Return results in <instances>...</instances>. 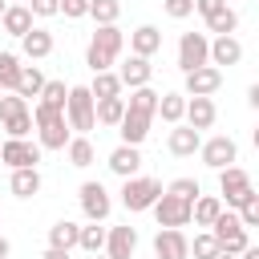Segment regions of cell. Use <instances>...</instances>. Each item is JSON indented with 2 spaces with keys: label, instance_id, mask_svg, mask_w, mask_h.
I'll return each mask as SVG.
<instances>
[{
  "label": "cell",
  "instance_id": "obj_1",
  "mask_svg": "<svg viewBox=\"0 0 259 259\" xmlns=\"http://www.w3.org/2000/svg\"><path fill=\"white\" fill-rule=\"evenodd\" d=\"M121 45H125V32L117 24H97V32H93V40L85 49V65L93 73H109L113 61H117V53H121Z\"/></svg>",
  "mask_w": 259,
  "mask_h": 259
},
{
  "label": "cell",
  "instance_id": "obj_2",
  "mask_svg": "<svg viewBox=\"0 0 259 259\" xmlns=\"http://www.w3.org/2000/svg\"><path fill=\"white\" fill-rule=\"evenodd\" d=\"M32 125H36L40 150H65V146H69V138H73V130H69L65 113H61V109H53V105H45V101H36V105H32Z\"/></svg>",
  "mask_w": 259,
  "mask_h": 259
},
{
  "label": "cell",
  "instance_id": "obj_3",
  "mask_svg": "<svg viewBox=\"0 0 259 259\" xmlns=\"http://www.w3.org/2000/svg\"><path fill=\"white\" fill-rule=\"evenodd\" d=\"M65 121L73 134H89L97 125V101L89 93V85H69V101H65Z\"/></svg>",
  "mask_w": 259,
  "mask_h": 259
},
{
  "label": "cell",
  "instance_id": "obj_4",
  "mask_svg": "<svg viewBox=\"0 0 259 259\" xmlns=\"http://www.w3.org/2000/svg\"><path fill=\"white\" fill-rule=\"evenodd\" d=\"M162 194H166V190H162L158 178H142V174H138V178H125V182H121V206L134 210V214H138V210H154V202H158Z\"/></svg>",
  "mask_w": 259,
  "mask_h": 259
},
{
  "label": "cell",
  "instance_id": "obj_5",
  "mask_svg": "<svg viewBox=\"0 0 259 259\" xmlns=\"http://www.w3.org/2000/svg\"><path fill=\"white\" fill-rule=\"evenodd\" d=\"M251 194H255V186H251V174H247L243 166L219 170V198H223V206H235V210H239Z\"/></svg>",
  "mask_w": 259,
  "mask_h": 259
},
{
  "label": "cell",
  "instance_id": "obj_6",
  "mask_svg": "<svg viewBox=\"0 0 259 259\" xmlns=\"http://www.w3.org/2000/svg\"><path fill=\"white\" fill-rule=\"evenodd\" d=\"M210 235L219 239V247H223L227 255H243V251L251 247V239H247V227L239 223V214H235V210H223V214L214 219Z\"/></svg>",
  "mask_w": 259,
  "mask_h": 259
},
{
  "label": "cell",
  "instance_id": "obj_7",
  "mask_svg": "<svg viewBox=\"0 0 259 259\" xmlns=\"http://www.w3.org/2000/svg\"><path fill=\"white\" fill-rule=\"evenodd\" d=\"M202 65H210V36L206 32H182L178 36V69L194 73Z\"/></svg>",
  "mask_w": 259,
  "mask_h": 259
},
{
  "label": "cell",
  "instance_id": "obj_8",
  "mask_svg": "<svg viewBox=\"0 0 259 259\" xmlns=\"http://www.w3.org/2000/svg\"><path fill=\"white\" fill-rule=\"evenodd\" d=\"M0 162L8 170H36L40 162V142H28V138H8L0 146Z\"/></svg>",
  "mask_w": 259,
  "mask_h": 259
},
{
  "label": "cell",
  "instance_id": "obj_9",
  "mask_svg": "<svg viewBox=\"0 0 259 259\" xmlns=\"http://www.w3.org/2000/svg\"><path fill=\"white\" fill-rule=\"evenodd\" d=\"M198 154H202V162H206L210 170H227V166H235V162H239V146H235V138H227V134L206 138Z\"/></svg>",
  "mask_w": 259,
  "mask_h": 259
},
{
  "label": "cell",
  "instance_id": "obj_10",
  "mask_svg": "<svg viewBox=\"0 0 259 259\" xmlns=\"http://www.w3.org/2000/svg\"><path fill=\"white\" fill-rule=\"evenodd\" d=\"M81 210H85V219H89V223H105V219H109V210H113L109 190H105L101 182H81Z\"/></svg>",
  "mask_w": 259,
  "mask_h": 259
},
{
  "label": "cell",
  "instance_id": "obj_11",
  "mask_svg": "<svg viewBox=\"0 0 259 259\" xmlns=\"http://www.w3.org/2000/svg\"><path fill=\"white\" fill-rule=\"evenodd\" d=\"M154 219H158V227L182 231V227L190 223V202H182V198H174V194H162V198L154 202Z\"/></svg>",
  "mask_w": 259,
  "mask_h": 259
},
{
  "label": "cell",
  "instance_id": "obj_12",
  "mask_svg": "<svg viewBox=\"0 0 259 259\" xmlns=\"http://www.w3.org/2000/svg\"><path fill=\"white\" fill-rule=\"evenodd\" d=\"M154 255L158 259H190V239L174 227H162L154 235Z\"/></svg>",
  "mask_w": 259,
  "mask_h": 259
},
{
  "label": "cell",
  "instance_id": "obj_13",
  "mask_svg": "<svg viewBox=\"0 0 259 259\" xmlns=\"http://www.w3.org/2000/svg\"><path fill=\"white\" fill-rule=\"evenodd\" d=\"M219 85H223V69H214V65L186 73V97H214Z\"/></svg>",
  "mask_w": 259,
  "mask_h": 259
},
{
  "label": "cell",
  "instance_id": "obj_14",
  "mask_svg": "<svg viewBox=\"0 0 259 259\" xmlns=\"http://www.w3.org/2000/svg\"><path fill=\"white\" fill-rule=\"evenodd\" d=\"M134 251H138V231L125 223V227H109V235H105V255L109 259H134Z\"/></svg>",
  "mask_w": 259,
  "mask_h": 259
},
{
  "label": "cell",
  "instance_id": "obj_15",
  "mask_svg": "<svg viewBox=\"0 0 259 259\" xmlns=\"http://www.w3.org/2000/svg\"><path fill=\"white\" fill-rule=\"evenodd\" d=\"M117 77H121V89H142V85H150L154 65H150L146 57H134V53H130V61H121Z\"/></svg>",
  "mask_w": 259,
  "mask_h": 259
},
{
  "label": "cell",
  "instance_id": "obj_16",
  "mask_svg": "<svg viewBox=\"0 0 259 259\" xmlns=\"http://www.w3.org/2000/svg\"><path fill=\"white\" fill-rule=\"evenodd\" d=\"M166 150H170L174 158H190V154H198V150H202V134H198V130H190V125H174V130H170V138H166Z\"/></svg>",
  "mask_w": 259,
  "mask_h": 259
},
{
  "label": "cell",
  "instance_id": "obj_17",
  "mask_svg": "<svg viewBox=\"0 0 259 259\" xmlns=\"http://www.w3.org/2000/svg\"><path fill=\"white\" fill-rule=\"evenodd\" d=\"M214 117H219V109H214V101L210 97H186V125L190 130H210L214 125Z\"/></svg>",
  "mask_w": 259,
  "mask_h": 259
},
{
  "label": "cell",
  "instance_id": "obj_18",
  "mask_svg": "<svg viewBox=\"0 0 259 259\" xmlns=\"http://www.w3.org/2000/svg\"><path fill=\"white\" fill-rule=\"evenodd\" d=\"M121 182L125 178H138V170H142V154H138V146H117L113 154H109V162H105Z\"/></svg>",
  "mask_w": 259,
  "mask_h": 259
},
{
  "label": "cell",
  "instance_id": "obj_19",
  "mask_svg": "<svg viewBox=\"0 0 259 259\" xmlns=\"http://www.w3.org/2000/svg\"><path fill=\"white\" fill-rule=\"evenodd\" d=\"M0 24H4V32H8V36H16V40H20V36H28V32L36 28V24H32V8H28V4H8V12L0 16Z\"/></svg>",
  "mask_w": 259,
  "mask_h": 259
},
{
  "label": "cell",
  "instance_id": "obj_20",
  "mask_svg": "<svg viewBox=\"0 0 259 259\" xmlns=\"http://www.w3.org/2000/svg\"><path fill=\"white\" fill-rule=\"evenodd\" d=\"M158 49H162V32H158L154 24H138V28L130 32V53H134V57H146V61H150Z\"/></svg>",
  "mask_w": 259,
  "mask_h": 259
},
{
  "label": "cell",
  "instance_id": "obj_21",
  "mask_svg": "<svg viewBox=\"0 0 259 259\" xmlns=\"http://www.w3.org/2000/svg\"><path fill=\"white\" fill-rule=\"evenodd\" d=\"M150 121H154V117H146V113H130V109H125V117H121V125H117L121 146H142V142L150 138Z\"/></svg>",
  "mask_w": 259,
  "mask_h": 259
},
{
  "label": "cell",
  "instance_id": "obj_22",
  "mask_svg": "<svg viewBox=\"0 0 259 259\" xmlns=\"http://www.w3.org/2000/svg\"><path fill=\"white\" fill-rule=\"evenodd\" d=\"M239 61H243V45H239L235 36H214V40H210V65H214V69H223V65L231 69V65H239Z\"/></svg>",
  "mask_w": 259,
  "mask_h": 259
},
{
  "label": "cell",
  "instance_id": "obj_23",
  "mask_svg": "<svg viewBox=\"0 0 259 259\" xmlns=\"http://www.w3.org/2000/svg\"><path fill=\"white\" fill-rule=\"evenodd\" d=\"M223 210H227V206H223L219 194H198V198L190 202V219H194V227H214V219H219Z\"/></svg>",
  "mask_w": 259,
  "mask_h": 259
},
{
  "label": "cell",
  "instance_id": "obj_24",
  "mask_svg": "<svg viewBox=\"0 0 259 259\" xmlns=\"http://www.w3.org/2000/svg\"><path fill=\"white\" fill-rule=\"evenodd\" d=\"M20 53H24L28 61H45V57L53 53V32H49V28H32L28 36H20Z\"/></svg>",
  "mask_w": 259,
  "mask_h": 259
},
{
  "label": "cell",
  "instance_id": "obj_25",
  "mask_svg": "<svg viewBox=\"0 0 259 259\" xmlns=\"http://www.w3.org/2000/svg\"><path fill=\"white\" fill-rule=\"evenodd\" d=\"M77 239H81V227L69 223V219H61V223L49 227V247H57V251H73Z\"/></svg>",
  "mask_w": 259,
  "mask_h": 259
},
{
  "label": "cell",
  "instance_id": "obj_26",
  "mask_svg": "<svg viewBox=\"0 0 259 259\" xmlns=\"http://www.w3.org/2000/svg\"><path fill=\"white\" fill-rule=\"evenodd\" d=\"M235 28H239V12L231 4H223L219 12L206 16V32H214V36H235Z\"/></svg>",
  "mask_w": 259,
  "mask_h": 259
},
{
  "label": "cell",
  "instance_id": "obj_27",
  "mask_svg": "<svg viewBox=\"0 0 259 259\" xmlns=\"http://www.w3.org/2000/svg\"><path fill=\"white\" fill-rule=\"evenodd\" d=\"M158 97H162V93H154L150 85H142V89H130V97H125V109H130V113H146V117H154V113H158Z\"/></svg>",
  "mask_w": 259,
  "mask_h": 259
},
{
  "label": "cell",
  "instance_id": "obj_28",
  "mask_svg": "<svg viewBox=\"0 0 259 259\" xmlns=\"http://www.w3.org/2000/svg\"><path fill=\"white\" fill-rule=\"evenodd\" d=\"M158 113H162V121L182 125L186 121V93H162L158 97Z\"/></svg>",
  "mask_w": 259,
  "mask_h": 259
},
{
  "label": "cell",
  "instance_id": "obj_29",
  "mask_svg": "<svg viewBox=\"0 0 259 259\" xmlns=\"http://www.w3.org/2000/svg\"><path fill=\"white\" fill-rule=\"evenodd\" d=\"M65 154H69V166H77V170H85V166H93V158H97V150H93V142H89V138H81V134H73V138H69V146H65Z\"/></svg>",
  "mask_w": 259,
  "mask_h": 259
},
{
  "label": "cell",
  "instance_id": "obj_30",
  "mask_svg": "<svg viewBox=\"0 0 259 259\" xmlns=\"http://www.w3.org/2000/svg\"><path fill=\"white\" fill-rule=\"evenodd\" d=\"M93 101H105V97H121V77L109 69V73H93V85H89Z\"/></svg>",
  "mask_w": 259,
  "mask_h": 259
},
{
  "label": "cell",
  "instance_id": "obj_31",
  "mask_svg": "<svg viewBox=\"0 0 259 259\" xmlns=\"http://www.w3.org/2000/svg\"><path fill=\"white\" fill-rule=\"evenodd\" d=\"M8 186L16 198H32V194H40V170H12Z\"/></svg>",
  "mask_w": 259,
  "mask_h": 259
},
{
  "label": "cell",
  "instance_id": "obj_32",
  "mask_svg": "<svg viewBox=\"0 0 259 259\" xmlns=\"http://www.w3.org/2000/svg\"><path fill=\"white\" fill-rule=\"evenodd\" d=\"M20 57L16 53H0V93H16V81H20Z\"/></svg>",
  "mask_w": 259,
  "mask_h": 259
},
{
  "label": "cell",
  "instance_id": "obj_33",
  "mask_svg": "<svg viewBox=\"0 0 259 259\" xmlns=\"http://www.w3.org/2000/svg\"><path fill=\"white\" fill-rule=\"evenodd\" d=\"M40 89H45V73L36 65H24L20 69V81H16V93L28 101V97H40Z\"/></svg>",
  "mask_w": 259,
  "mask_h": 259
},
{
  "label": "cell",
  "instance_id": "obj_34",
  "mask_svg": "<svg viewBox=\"0 0 259 259\" xmlns=\"http://www.w3.org/2000/svg\"><path fill=\"white\" fill-rule=\"evenodd\" d=\"M121 117H125V97H105V101H97V125H121Z\"/></svg>",
  "mask_w": 259,
  "mask_h": 259
},
{
  "label": "cell",
  "instance_id": "obj_35",
  "mask_svg": "<svg viewBox=\"0 0 259 259\" xmlns=\"http://www.w3.org/2000/svg\"><path fill=\"white\" fill-rule=\"evenodd\" d=\"M105 235H109V227H97V223H89V227H81V239H77V247H81V251H89V255H101V251H105Z\"/></svg>",
  "mask_w": 259,
  "mask_h": 259
},
{
  "label": "cell",
  "instance_id": "obj_36",
  "mask_svg": "<svg viewBox=\"0 0 259 259\" xmlns=\"http://www.w3.org/2000/svg\"><path fill=\"white\" fill-rule=\"evenodd\" d=\"M89 16H93L97 24H117L121 0H89Z\"/></svg>",
  "mask_w": 259,
  "mask_h": 259
},
{
  "label": "cell",
  "instance_id": "obj_37",
  "mask_svg": "<svg viewBox=\"0 0 259 259\" xmlns=\"http://www.w3.org/2000/svg\"><path fill=\"white\" fill-rule=\"evenodd\" d=\"M40 101L65 113V101H69V85H65V81H45V89H40Z\"/></svg>",
  "mask_w": 259,
  "mask_h": 259
},
{
  "label": "cell",
  "instance_id": "obj_38",
  "mask_svg": "<svg viewBox=\"0 0 259 259\" xmlns=\"http://www.w3.org/2000/svg\"><path fill=\"white\" fill-rule=\"evenodd\" d=\"M20 113H28V101L20 93H0V121H12Z\"/></svg>",
  "mask_w": 259,
  "mask_h": 259
},
{
  "label": "cell",
  "instance_id": "obj_39",
  "mask_svg": "<svg viewBox=\"0 0 259 259\" xmlns=\"http://www.w3.org/2000/svg\"><path fill=\"white\" fill-rule=\"evenodd\" d=\"M223 247H219V239L210 235V231H202V235H194V243H190V255L194 259H214Z\"/></svg>",
  "mask_w": 259,
  "mask_h": 259
},
{
  "label": "cell",
  "instance_id": "obj_40",
  "mask_svg": "<svg viewBox=\"0 0 259 259\" xmlns=\"http://www.w3.org/2000/svg\"><path fill=\"white\" fill-rule=\"evenodd\" d=\"M166 194H174V198H182V202H194V198L202 194V186H198L194 178H174V182L166 186Z\"/></svg>",
  "mask_w": 259,
  "mask_h": 259
},
{
  "label": "cell",
  "instance_id": "obj_41",
  "mask_svg": "<svg viewBox=\"0 0 259 259\" xmlns=\"http://www.w3.org/2000/svg\"><path fill=\"white\" fill-rule=\"evenodd\" d=\"M235 214H239V223H243L247 231H251V227H259V194H251V198H247Z\"/></svg>",
  "mask_w": 259,
  "mask_h": 259
},
{
  "label": "cell",
  "instance_id": "obj_42",
  "mask_svg": "<svg viewBox=\"0 0 259 259\" xmlns=\"http://www.w3.org/2000/svg\"><path fill=\"white\" fill-rule=\"evenodd\" d=\"M0 125L8 130V138H28V130H32V109L20 113V117H12V121H0Z\"/></svg>",
  "mask_w": 259,
  "mask_h": 259
},
{
  "label": "cell",
  "instance_id": "obj_43",
  "mask_svg": "<svg viewBox=\"0 0 259 259\" xmlns=\"http://www.w3.org/2000/svg\"><path fill=\"white\" fill-rule=\"evenodd\" d=\"M162 8H166V16H174V20H186V16L194 12V0H162Z\"/></svg>",
  "mask_w": 259,
  "mask_h": 259
},
{
  "label": "cell",
  "instance_id": "obj_44",
  "mask_svg": "<svg viewBox=\"0 0 259 259\" xmlns=\"http://www.w3.org/2000/svg\"><path fill=\"white\" fill-rule=\"evenodd\" d=\"M61 16H69V20L89 16V0H61Z\"/></svg>",
  "mask_w": 259,
  "mask_h": 259
},
{
  "label": "cell",
  "instance_id": "obj_45",
  "mask_svg": "<svg viewBox=\"0 0 259 259\" xmlns=\"http://www.w3.org/2000/svg\"><path fill=\"white\" fill-rule=\"evenodd\" d=\"M32 16H61V0H28Z\"/></svg>",
  "mask_w": 259,
  "mask_h": 259
},
{
  "label": "cell",
  "instance_id": "obj_46",
  "mask_svg": "<svg viewBox=\"0 0 259 259\" xmlns=\"http://www.w3.org/2000/svg\"><path fill=\"white\" fill-rule=\"evenodd\" d=\"M223 4H227V0H194V12H202V20H206V16H210V12H219Z\"/></svg>",
  "mask_w": 259,
  "mask_h": 259
},
{
  "label": "cell",
  "instance_id": "obj_47",
  "mask_svg": "<svg viewBox=\"0 0 259 259\" xmlns=\"http://www.w3.org/2000/svg\"><path fill=\"white\" fill-rule=\"evenodd\" d=\"M247 101H251V109H259V81L247 89Z\"/></svg>",
  "mask_w": 259,
  "mask_h": 259
},
{
  "label": "cell",
  "instance_id": "obj_48",
  "mask_svg": "<svg viewBox=\"0 0 259 259\" xmlns=\"http://www.w3.org/2000/svg\"><path fill=\"white\" fill-rule=\"evenodd\" d=\"M40 259H69V251H57V247H49V251H45Z\"/></svg>",
  "mask_w": 259,
  "mask_h": 259
},
{
  "label": "cell",
  "instance_id": "obj_49",
  "mask_svg": "<svg viewBox=\"0 0 259 259\" xmlns=\"http://www.w3.org/2000/svg\"><path fill=\"white\" fill-rule=\"evenodd\" d=\"M239 259H259V247H255V243H251V247H247V251H243V255H239Z\"/></svg>",
  "mask_w": 259,
  "mask_h": 259
},
{
  "label": "cell",
  "instance_id": "obj_50",
  "mask_svg": "<svg viewBox=\"0 0 259 259\" xmlns=\"http://www.w3.org/2000/svg\"><path fill=\"white\" fill-rule=\"evenodd\" d=\"M8 251H12V247H8V239L0 235V259H8Z\"/></svg>",
  "mask_w": 259,
  "mask_h": 259
},
{
  "label": "cell",
  "instance_id": "obj_51",
  "mask_svg": "<svg viewBox=\"0 0 259 259\" xmlns=\"http://www.w3.org/2000/svg\"><path fill=\"white\" fill-rule=\"evenodd\" d=\"M214 259H239V255H227V251H219V255H214Z\"/></svg>",
  "mask_w": 259,
  "mask_h": 259
},
{
  "label": "cell",
  "instance_id": "obj_52",
  "mask_svg": "<svg viewBox=\"0 0 259 259\" xmlns=\"http://www.w3.org/2000/svg\"><path fill=\"white\" fill-rule=\"evenodd\" d=\"M4 12H8V4H4V0H0V16H4Z\"/></svg>",
  "mask_w": 259,
  "mask_h": 259
},
{
  "label": "cell",
  "instance_id": "obj_53",
  "mask_svg": "<svg viewBox=\"0 0 259 259\" xmlns=\"http://www.w3.org/2000/svg\"><path fill=\"white\" fill-rule=\"evenodd\" d=\"M255 150H259V125H255Z\"/></svg>",
  "mask_w": 259,
  "mask_h": 259
},
{
  "label": "cell",
  "instance_id": "obj_54",
  "mask_svg": "<svg viewBox=\"0 0 259 259\" xmlns=\"http://www.w3.org/2000/svg\"><path fill=\"white\" fill-rule=\"evenodd\" d=\"M93 259H109V255H93Z\"/></svg>",
  "mask_w": 259,
  "mask_h": 259
},
{
  "label": "cell",
  "instance_id": "obj_55",
  "mask_svg": "<svg viewBox=\"0 0 259 259\" xmlns=\"http://www.w3.org/2000/svg\"><path fill=\"white\" fill-rule=\"evenodd\" d=\"M16 4H28V0H16Z\"/></svg>",
  "mask_w": 259,
  "mask_h": 259
},
{
  "label": "cell",
  "instance_id": "obj_56",
  "mask_svg": "<svg viewBox=\"0 0 259 259\" xmlns=\"http://www.w3.org/2000/svg\"><path fill=\"white\" fill-rule=\"evenodd\" d=\"M227 4H231V0H227Z\"/></svg>",
  "mask_w": 259,
  "mask_h": 259
}]
</instances>
